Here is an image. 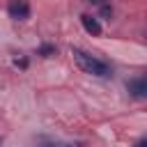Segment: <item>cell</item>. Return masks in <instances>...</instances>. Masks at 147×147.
Instances as JSON below:
<instances>
[{
	"instance_id": "1",
	"label": "cell",
	"mask_w": 147,
	"mask_h": 147,
	"mask_svg": "<svg viewBox=\"0 0 147 147\" xmlns=\"http://www.w3.org/2000/svg\"><path fill=\"white\" fill-rule=\"evenodd\" d=\"M71 55H74V62L78 64L80 71L92 74V76H99V78H108V76H113L110 64L103 62V60H99L96 55H92V53H87V51H83V48H71Z\"/></svg>"
},
{
	"instance_id": "2",
	"label": "cell",
	"mask_w": 147,
	"mask_h": 147,
	"mask_svg": "<svg viewBox=\"0 0 147 147\" xmlns=\"http://www.w3.org/2000/svg\"><path fill=\"white\" fill-rule=\"evenodd\" d=\"M7 11H9V18L25 21L30 16V5H28V0H11L9 7H7Z\"/></svg>"
},
{
	"instance_id": "3",
	"label": "cell",
	"mask_w": 147,
	"mask_h": 147,
	"mask_svg": "<svg viewBox=\"0 0 147 147\" xmlns=\"http://www.w3.org/2000/svg\"><path fill=\"white\" fill-rule=\"evenodd\" d=\"M126 90L131 96L136 99H147V76H138V78H131L126 83Z\"/></svg>"
},
{
	"instance_id": "4",
	"label": "cell",
	"mask_w": 147,
	"mask_h": 147,
	"mask_svg": "<svg viewBox=\"0 0 147 147\" xmlns=\"http://www.w3.org/2000/svg\"><path fill=\"white\" fill-rule=\"evenodd\" d=\"M80 23H83V28H85L87 34H92V37H99V34H101V23H99L94 16L83 14V16H80Z\"/></svg>"
},
{
	"instance_id": "5",
	"label": "cell",
	"mask_w": 147,
	"mask_h": 147,
	"mask_svg": "<svg viewBox=\"0 0 147 147\" xmlns=\"http://www.w3.org/2000/svg\"><path fill=\"white\" fill-rule=\"evenodd\" d=\"M41 147H83L80 142H46Z\"/></svg>"
},
{
	"instance_id": "6",
	"label": "cell",
	"mask_w": 147,
	"mask_h": 147,
	"mask_svg": "<svg viewBox=\"0 0 147 147\" xmlns=\"http://www.w3.org/2000/svg\"><path fill=\"white\" fill-rule=\"evenodd\" d=\"M39 53H41V55H46V57H48V55H51V53H55V48H53V46H41V48H39Z\"/></svg>"
},
{
	"instance_id": "7",
	"label": "cell",
	"mask_w": 147,
	"mask_h": 147,
	"mask_svg": "<svg viewBox=\"0 0 147 147\" xmlns=\"http://www.w3.org/2000/svg\"><path fill=\"white\" fill-rule=\"evenodd\" d=\"M136 147H147V138H145V140H140V142H138Z\"/></svg>"
}]
</instances>
